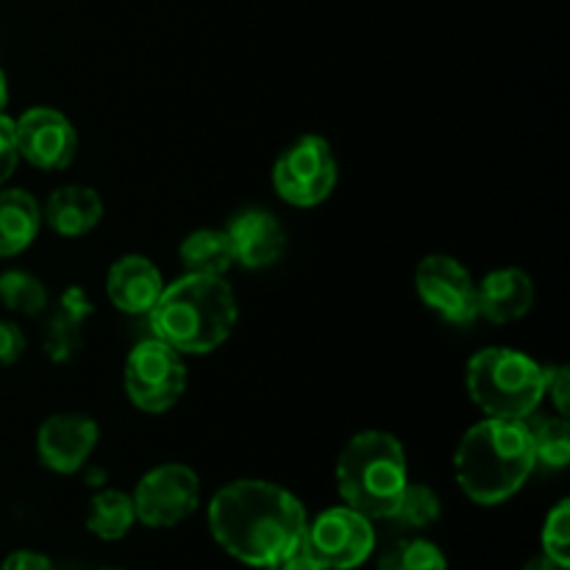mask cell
<instances>
[{"mask_svg": "<svg viewBox=\"0 0 570 570\" xmlns=\"http://www.w3.org/2000/svg\"><path fill=\"white\" fill-rule=\"evenodd\" d=\"M534 445V460L546 468H566L570 462V426L566 417H546L538 426H529Z\"/></svg>", "mask_w": 570, "mask_h": 570, "instance_id": "cb8c5ba5", "label": "cell"}, {"mask_svg": "<svg viewBox=\"0 0 570 570\" xmlns=\"http://www.w3.org/2000/svg\"><path fill=\"white\" fill-rule=\"evenodd\" d=\"M187 273L223 276L234 265V248L226 228H198L178 248Z\"/></svg>", "mask_w": 570, "mask_h": 570, "instance_id": "d6986e66", "label": "cell"}, {"mask_svg": "<svg viewBox=\"0 0 570 570\" xmlns=\"http://www.w3.org/2000/svg\"><path fill=\"white\" fill-rule=\"evenodd\" d=\"M98 423L81 412H61L50 415L39 426L37 451L39 460L53 473L70 476L78 473L98 445Z\"/></svg>", "mask_w": 570, "mask_h": 570, "instance_id": "7c38bea8", "label": "cell"}, {"mask_svg": "<svg viewBox=\"0 0 570 570\" xmlns=\"http://www.w3.org/2000/svg\"><path fill=\"white\" fill-rule=\"evenodd\" d=\"M406 482V454L395 434L371 429L345 443L337 460V490L345 507L371 521H390Z\"/></svg>", "mask_w": 570, "mask_h": 570, "instance_id": "277c9868", "label": "cell"}, {"mask_svg": "<svg viewBox=\"0 0 570 570\" xmlns=\"http://www.w3.org/2000/svg\"><path fill=\"white\" fill-rule=\"evenodd\" d=\"M17 159H20V154H17L14 142V120L0 115V184L9 181L17 167Z\"/></svg>", "mask_w": 570, "mask_h": 570, "instance_id": "484cf974", "label": "cell"}, {"mask_svg": "<svg viewBox=\"0 0 570 570\" xmlns=\"http://www.w3.org/2000/svg\"><path fill=\"white\" fill-rule=\"evenodd\" d=\"M104 570H122V568H104Z\"/></svg>", "mask_w": 570, "mask_h": 570, "instance_id": "d6a6232c", "label": "cell"}, {"mask_svg": "<svg viewBox=\"0 0 570 570\" xmlns=\"http://www.w3.org/2000/svg\"><path fill=\"white\" fill-rule=\"evenodd\" d=\"M137 521L150 529H170L187 521L200 504V479L181 462H165L145 473L134 490Z\"/></svg>", "mask_w": 570, "mask_h": 570, "instance_id": "9c48e42d", "label": "cell"}, {"mask_svg": "<svg viewBox=\"0 0 570 570\" xmlns=\"http://www.w3.org/2000/svg\"><path fill=\"white\" fill-rule=\"evenodd\" d=\"M6 104H9V81H6L3 70H0V115H3Z\"/></svg>", "mask_w": 570, "mask_h": 570, "instance_id": "1f68e13d", "label": "cell"}, {"mask_svg": "<svg viewBox=\"0 0 570 570\" xmlns=\"http://www.w3.org/2000/svg\"><path fill=\"white\" fill-rule=\"evenodd\" d=\"M440 515H443L440 495L434 493L429 484L406 482L404 493H401L399 499V507H395L390 521H395L404 529H426L432 527V523H438Z\"/></svg>", "mask_w": 570, "mask_h": 570, "instance_id": "7402d4cb", "label": "cell"}, {"mask_svg": "<svg viewBox=\"0 0 570 570\" xmlns=\"http://www.w3.org/2000/svg\"><path fill=\"white\" fill-rule=\"evenodd\" d=\"M468 393L488 417L527 421L546 395L549 367L515 348H482L468 362Z\"/></svg>", "mask_w": 570, "mask_h": 570, "instance_id": "5b68a950", "label": "cell"}, {"mask_svg": "<svg viewBox=\"0 0 570 570\" xmlns=\"http://www.w3.org/2000/svg\"><path fill=\"white\" fill-rule=\"evenodd\" d=\"M0 301L17 315H39L48 306V289L37 276L26 271H6L0 276Z\"/></svg>", "mask_w": 570, "mask_h": 570, "instance_id": "603a6c76", "label": "cell"}, {"mask_svg": "<svg viewBox=\"0 0 570 570\" xmlns=\"http://www.w3.org/2000/svg\"><path fill=\"white\" fill-rule=\"evenodd\" d=\"M337 187V159L328 139L317 134L295 139L273 165V189L278 198L298 209H312L328 200Z\"/></svg>", "mask_w": 570, "mask_h": 570, "instance_id": "8992f818", "label": "cell"}, {"mask_svg": "<svg viewBox=\"0 0 570 570\" xmlns=\"http://www.w3.org/2000/svg\"><path fill=\"white\" fill-rule=\"evenodd\" d=\"M45 220L61 237H83L104 220V200L92 187L67 184L48 198Z\"/></svg>", "mask_w": 570, "mask_h": 570, "instance_id": "2e32d148", "label": "cell"}, {"mask_svg": "<svg viewBox=\"0 0 570 570\" xmlns=\"http://www.w3.org/2000/svg\"><path fill=\"white\" fill-rule=\"evenodd\" d=\"M304 504L282 484L239 479L209 501V532L215 543L248 568H276L304 546Z\"/></svg>", "mask_w": 570, "mask_h": 570, "instance_id": "6da1fadb", "label": "cell"}, {"mask_svg": "<svg viewBox=\"0 0 570 570\" xmlns=\"http://www.w3.org/2000/svg\"><path fill=\"white\" fill-rule=\"evenodd\" d=\"M271 570H326V568H323L321 562L309 554V549H306V546H301V549H295L293 554L284 557V560Z\"/></svg>", "mask_w": 570, "mask_h": 570, "instance_id": "f546056e", "label": "cell"}, {"mask_svg": "<svg viewBox=\"0 0 570 570\" xmlns=\"http://www.w3.org/2000/svg\"><path fill=\"white\" fill-rule=\"evenodd\" d=\"M126 395L137 410L159 415L176 406L187 390V365L181 354L159 337L142 340L122 367Z\"/></svg>", "mask_w": 570, "mask_h": 570, "instance_id": "52a82bcc", "label": "cell"}, {"mask_svg": "<svg viewBox=\"0 0 570 570\" xmlns=\"http://www.w3.org/2000/svg\"><path fill=\"white\" fill-rule=\"evenodd\" d=\"M137 523V510H134V499L122 490H100L92 501H89L87 512V529L98 540L115 543L122 540L131 527Z\"/></svg>", "mask_w": 570, "mask_h": 570, "instance_id": "ffe728a7", "label": "cell"}, {"mask_svg": "<svg viewBox=\"0 0 570 570\" xmlns=\"http://www.w3.org/2000/svg\"><path fill=\"white\" fill-rule=\"evenodd\" d=\"M0 570H56V568L48 557L37 554V551H14V554L6 557L3 568Z\"/></svg>", "mask_w": 570, "mask_h": 570, "instance_id": "f1b7e54d", "label": "cell"}, {"mask_svg": "<svg viewBox=\"0 0 570 570\" xmlns=\"http://www.w3.org/2000/svg\"><path fill=\"white\" fill-rule=\"evenodd\" d=\"M237 298L223 276L187 273L161 289L148 312L154 337L178 354H212L232 337L237 326Z\"/></svg>", "mask_w": 570, "mask_h": 570, "instance_id": "3957f363", "label": "cell"}, {"mask_svg": "<svg viewBox=\"0 0 570 570\" xmlns=\"http://www.w3.org/2000/svg\"><path fill=\"white\" fill-rule=\"evenodd\" d=\"M534 306V284L521 267H501L479 284V315L490 323H515Z\"/></svg>", "mask_w": 570, "mask_h": 570, "instance_id": "9a60e30c", "label": "cell"}, {"mask_svg": "<svg viewBox=\"0 0 570 570\" xmlns=\"http://www.w3.org/2000/svg\"><path fill=\"white\" fill-rule=\"evenodd\" d=\"M226 234L232 239L234 262H239L243 267H250V271L276 265L284 254V243H287V234H284L282 223L276 220V215H271L265 209L239 212L228 223Z\"/></svg>", "mask_w": 570, "mask_h": 570, "instance_id": "4fadbf2b", "label": "cell"}, {"mask_svg": "<svg viewBox=\"0 0 570 570\" xmlns=\"http://www.w3.org/2000/svg\"><path fill=\"white\" fill-rule=\"evenodd\" d=\"M534 445L527 421L488 417L465 432L454 454V476L462 493L482 507L504 504L532 476Z\"/></svg>", "mask_w": 570, "mask_h": 570, "instance_id": "7a4b0ae2", "label": "cell"}, {"mask_svg": "<svg viewBox=\"0 0 570 570\" xmlns=\"http://www.w3.org/2000/svg\"><path fill=\"white\" fill-rule=\"evenodd\" d=\"M543 557L557 562L560 568H570V501L562 499L554 510L549 512L543 523Z\"/></svg>", "mask_w": 570, "mask_h": 570, "instance_id": "d4e9b609", "label": "cell"}, {"mask_svg": "<svg viewBox=\"0 0 570 570\" xmlns=\"http://www.w3.org/2000/svg\"><path fill=\"white\" fill-rule=\"evenodd\" d=\"M17 154L39 170H65L78 154V134L61 111L33 106L14 120Z\"/></svg>", "mask_w": 570, "mask_h": 570, "instance_id": "8fae6325", "label": "cell"}, {"mask_svg": "<svg viewBox=\"0 0 570 570\" xmlns=\"http://www.w3.org/2000/svg\"><path fill=\"white\" fill-rule=\"evenodd\" d=\"M379 570H449V560L432 540L406 538L382 551Z\"/></svg>", "mask_w": 570, "mask_h": 570, "instance_id": "44dd1931", "label": "cell"}, {"mask_svg": "<svg viewBox=\"0 0 570 570\" xmlns=\"http://www.w3.org/2000/svg\"><path fill=\"white\" fill-rule=\"evenodd\" d=\"M161 289H165V278H161L159 267L148 256L139 254L120 256L106 276L109 301L126 315H148L159 301Z\"/></svg>", "mask_w": 570, "mask_h": 570, "instance_id": "5bb4252c", "label": "cell"}, {"mask_svg": "<svg viewBox=\"0 0 570 570\" xmlns=\"http://www.w3.org/2000/svg\"><path fill=\"white\" fill-rule=\"evenodd\" d=\"M304 546L326 570H354L371 560L376 529L371 518L351 507H332L306 523Z\"/></svg>", "mask_w": 570, "mask_h": 570, "instance_id": "ba28073f", "label": "cell"}, {"mask_svg": "<svg viewBox=\"0 0 570 570\" xmlns=\"http://www.w3.org/2000/svg\"><path fill=\"white\" fill-rule=\"evenodd\" d=\"M415 289L445 323L468 326L479 317V284L454 256L429 254L415 271Z\"/></svg>", "mask_w": 570, "mask_h": 570, "instance_id": "30bf717a", "label": "cell"}, {"mask_svg": "<svg viewBox=\"0 0 570 570\" xmlns=\"http://www.w3.org/2000/svg\"><path fill=\"white\" fill-rule=\"evenodd\" d=\"M92 317V301L78 287H70L56 304L50 315L48 334H45V351L53 362H67L83 348V328Z\"/></svg>", "mask_w": 570, "mask_h": 570, "instance_id": "e0dca14e", "label": "cell"}, {"mask_svg": "<svg viewBox=\"0 0 570 570\" xmlns=\"http://www.w3.org/2000/svg\"><path fill=\"white\" fill-rule=\"evenodd\" d=\"M22 354H26V334L14 323L0 321V365H14Z\"/></svg>", "mask_w": 570, "mask_h": 570, "instance_id": "4316f807", "label": "cell"}, {"mask_svg": "<svg viewBox=\"0 0 570 570\" xmlns=\"http://www.w3.org/2000/svg\"><path fill=\"white\" fill-rule=\"evenodd\" d=\"M523 570H568V568H560L557 562H551L549 557H534L532 562H527V568Z\"/></svg>", "mask_w": 570, "mask_h": 570, "instance_id": "4dcf8cb0", "label": "cell"}, {"mask_svg": "<svg viewBox=\"0 0 570 570\" xmlns=\"http://www.w3.org/2000/svg\"><path fill=\"white\" fill-rule=\"evenodd\" d=\"M42 212L26 189L0 193V256H17L37 239Z\"/></svg>", "mask_w": 570, "mask_h": 570, "instance_id": "ac0fdd59", "label": "cell"}, {"mask_svg": "<svg viewBox=\"0 0 570 570\" xmlns=\"http://www.w3.org/2000/svg\"><path fill=\"white\" fill-rule=\"evenodd\" d=\"M546 393H549L551 401H554L560 417H568V406H570L568 367H549V379H546Z\"/></svg>", "mask_w": 570, "mask_h": 570, "instance_id": "83f0119b", "label": "cell"}]
</instances>
